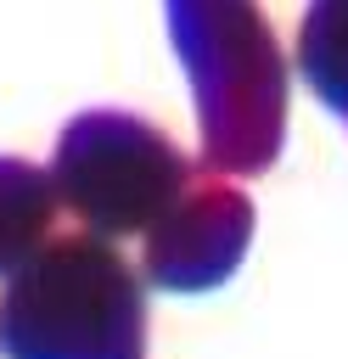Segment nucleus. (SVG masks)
Here are the masks:
<instances>
[{
  "instance_id": "20e7f679",
  "label": "nucleus",
  "mask_w": 348,
  "mask_h": 359,
  "mask_svg": "<svg viewBox=\"0 0 348 359\" xmlns=\"http://www.w3.org/2000/svg\"><path fill=\"white\" fill-rule=\"evenodd\" d=\"M253 224L258 213L241 185H225V180L185 185L180 202L140 241V286L180 292V297L225 286L253 247Z\"/></svg>"
},
{
  "instance_id": "423d86ee",
  "label": "nucleus",
  "mask_w": 348,
  "mask_h": 359,
  "mask_svg": "<svg viewBox=\"0 0 348 359\" xmlns=\"http://www.w3.org/2000/svg\"><path fill=\"white\" fill-rule=\"evenodd\" d=\"M297 73L320 107L348 123V0H309L297 22Z\"/></svg>"
},
{
  "instance_id": "39448f33",
  "label": "nucleus",
  "mask_w": 348,
  "mask_h": 359,
  "mask_svg": "<svg viewBox=\"0 0 348 359\" xmlns=\"http://www.w3.org/2000/svg\"><path fill=\"white\" fill-rule=\"evenodd\" d=\"M56 224V191L51 174L28 157H0V280H11Z\"/></svg>"
},
{
  "instance_id": "f257e3e1",
  "label": "nucleus",
  "mask_w": 348,
  "mask_h": 359,
  "mask_svg": "<svg viewBox=\"0 0 348 359\" xmlns=\"http://www.w3.org/2000/svg\"><path fill=\"white\" fill-rule=\"evenodd\" d=\"M174 56L191 79L202 163L253 180L286 140V50L258 0H163Z\"/></svg>"
},
{
  "instance_id": "7ed1b4c3",
  "label": "nucleus",
  "mask_w": 348,
  "mask_h": 359,
  "mask_svg": "<svg viewBox=\"0 0 348 359\" xmlns=\"http://www.w3.org/2000/svg\"><path fill=\"white\" fill-rule=\"evenodd\" d=\"M45 174L56 208H67L84 236L118 247L123 236H146L180 202V191L191 185V157L157 123L118 107H95L67 118Z\"/></svg>"
},
{
  "instance_id": "f03ea898",
  "label": "nucleus",
  "mask_w": 348,
  "mask_h": 359,
  "mask_svg": "<svg viewBox=\"0 0 348 359\" xmlns=\"http://www.w3.org/2000/svg\"><path fill=\"white\" fill-rule=\"evenodd\" d=\"M0 359H146V286L101 236L45 241L0 286Z\"/></svg>"
}]
</instances>
